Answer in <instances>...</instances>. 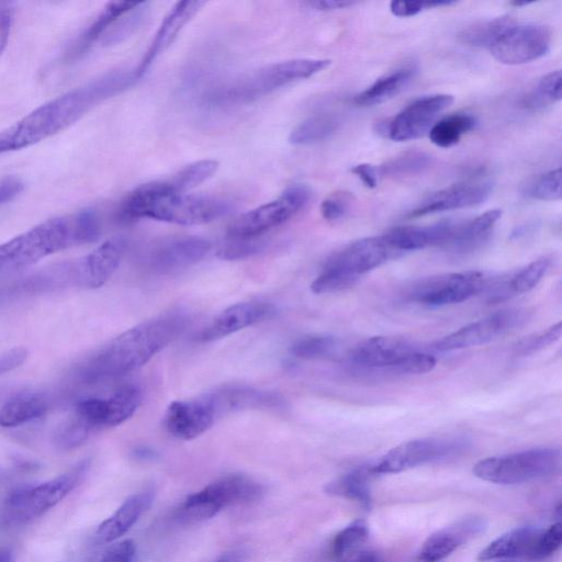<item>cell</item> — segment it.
I'll return each instance as SVG.
<instances>
[{
	"label": "cell",
	"mask_w": 562,
	"mask_h": 562,
	"mask_svg": "<svg viewBox=\"0 0 562 562\" xmlns=\"http://www.w3.org/2000/svg\"><path fill=\"white\" fill-rule=\"evenodd\" d=\"M137 79L135 69L112 70L40 105L0 132V155L27 148L64 131Z\"/></svg>",
	"instance_id": "1"
},
{
	"label": "cell",
	"mask_w": 562,
	"mask_h": 562,
	"mask_svg": "<svg viewBox=\"0 0 562 562\" xmlns=\"http://www.w3.org/2000/svg\"><path fill=\"white\" fill-rule=\"evenodd\" d=\"M187 324V316L179 312L145 321L116 336L81 362L75 375L86 384H95L131 373L181 335Z\"/></svg>",
	"instance_id": "2"
},
{
	"label": "cell",
	"mask_w": 562,
	"mask_h": 562,
	"mask_svg": "<svg viewBox=\"0 0 562 562\" xmlns=\"http://www.w3.org/2000/svg\"><path fill=\"white\" fill-rule=\"evenodd\" d=\"M231 200L214 195L178 193L169 179L150 181L131 191L120 203L116 218L131 223L140 218L200 225L232 212Z\"/></svg>",
	"instance_id": "3"
},
{
	"label": "cell",
	"mask_w": 562,
	"mask_h": 562,
	"mask_svg": "<svg viewBox=\"0 0 562 562\" xmlns=\"http://www.w3.org/2000/svg\"><path fill=\"white\" fill-rule=\"evenodd\" d=\"M101 224L93 210L48 218L0 244V273L15 271L66 248L99 239Z\"/></svg>",
	"instance_id": "4"
},
{
	"label": "cell",
	"mask_w": 562,
	"mask_h": 562,
	"mask_svg": "<svg viewBox=\"0 0 562 562\" xmlns=\"http://www.w3.org/2000/svg\"><path fill=\"white\" fill-rule=\"evenodd\" d=\"M329 64V59L313 58L271 64L216 88L210 93L209 101L220 105L251 102L296 80L310 78Z\"/></svg>",
	"instance_id": "5"
},
{
	"label": "cell",
	"mask_w": 562,
	"mask_h": 562,
	"mask_svg": "<svg viewBox=\"0 0 562 562\" xmlns=\"http://www.w3.org/2000/svg\"><path fill=\"white\" fill-rule=\"evenodd\" d=\"M561 468V452L555 448H535L480 460L473 474L484 481L510 485L555 474Z\"/></svg>",
	"instance_id": "6"
},
{
	"label": "cell",
	"mask_w": 562,
	"mask_h": 562,
	"mask_svg": "<svg viewBox=\"0 0 562 562\" xmlns=\"http://www.w3.org/2000/svg\"><path fill=\"white\" fill-rule=\"evenodd\" d=\"M265 487L244 474H229L189 495L180 505L178 517L196 522L216 516L224 508L259 499Z\"/></svg>",
	"instance_id": "7"
},
{
	"label": "cell",
	"mask_w": 562,
	"mask_h": 562,
	"mask_svg": "<svg viewBox=\"0 0 562 562\" xmlns=\"http://www.w3.org/2000/svg\"><path fill=\"white\" fill-rule=\"evenodd\" d=\"M89 468L90 461L83 460L55 479L16 490L4 503L5 518L24 524L41 517L83 481Z\"/></svg>",
	"instance_id": "8"
},
{
	"label": "cell",
	"mask_w": 562,
	"mask_h": 562,
	"mask_svg": "<svg viewBox=\"0 0 562 562\" xmlns=\"http://www.w3.org/2000/svg\"><path fill=\"white\" fill-rule=\"evenodd\" d=\"M311 196L312 192L306 186H291L277 199L238 216L228 227V237H260L301 212L308 204Z\"/></svg>",
	"instance_id": "9"
},
{
	"label": "cell",
	"mask_w": 562,
	"mask_h": 562,
	"mask_svg": "<svg viewBox=\"0 0 562 562\" xmlns=\"http://www.w3.org/2000/svg\"><path fill=\"white\" fill-rule=\"evenodd\" d=\"M467 445L464 439L458 437L414 439L394 447L369 469L373 475L398 473L452 458L461 453Z\"/></svg>",
	"instance_id": "10"
},
{
	"label": "cell",
	"mask_w": 562,
	"mask_h": 562,
	"mask_svg": "<svg viewBox=\"0 0 562 562\" xmlns=\"http://www.w3.org/2000/svg\"><path fill=\"white\" fill-rule=\"evenodd\" d=\"M484 286V274L469 270L428 277L412 285L406 296L409 301L437 307L467 301Z\"/></svg>",
	"instance_id": "11"
},
{
	"label": "cell",
	"mask_w": 562,
	"mask_h": 562,
	"mask_svg": "<svg viewBox=\"0 0 562 562\" xmlns=\"http://www.w3.org/2000/svg\"><path fill=\"white\" fill-rule=\"evenodd\" d=\"M551 42V31L543 24L513 23L488 49L502 64L521 65L543 57L550 50Z\"/></svg>",
	"instance_id": "12"
},
{
	"label": "cell",
	"mask_w": 562,
	"mask_h": 562,
	"mask_svg": "<svg viewBox=\"0 0 562 562\" xmlns=\"http://www.w3.org/2000/svg\"><path fill=\"white\" fill-rule=\"evenodd\" d=\"M397 256L383 235L366 237L352 241L330 255L322 270L358 281L362 274Z\"/></svg>",
	"instance_id": "13"
},
{
	"label": "cell",
	"mask_w": 562,
	"mask_h": 562,
	"mask_svg": "<svg viewBox=\"0 0 562 562\" xmlns=\"http://www.w3.org/2000/svg\"><path fill=\"white\" fill-rule=\"evenodd\" d=\"M452 102L450 94L422 97L406 105L387 124L379 123V130L395 142L416 139L430 130L437 116Z\"/></svg>",
	"instance_id": "14"
},
{
	"label": "cell",
	"mask_w": 562,
	"mask_h": 562,
	"mask_svg": "<svg viewBox=\"0 0 562 562\" xmlns=\"http://www.w3.org/2000/svg\"><path fill=\"white\" fill-rule=\"evenodd\" d=\"M526 319V312L521 310L498 311L442 337L435 347L452 351L484 345L521 326Z\"/></svg>",
	"instance_id": "15"
},
{
	"label": "cell",
	"mask_w": 562,
	"mask_h": 562,
	"mask_svg": "<svg viewBox=\"0 0 562 562\" xmlns=\"http://www.w3.org/2000/svg\"><path fill=\"white\" fill-rule=\"evenodd\" d=\"M217 418L213 405L203 395L195 400L172 402L165 414V426L173 437L191 440L209 430Z\"/></svg>",
	"instance_id": "16"
},
{
	"label": "cell",
	"mask_w": 562,
	"mask_h": 562,
	"mask_svg": "<svg viewBox=\"0 0 562 562\" xmlns=\"http://www.w3.org/2000/svg\"><path fill=\"white\" fill-rule=\"evenodd\" d=\"M491 192L492 184L486 180L462 181L434 193L411 211L407 217L415 218L445 211L472 207L486 201Z\"/></svg>",
	"instance_id": "17"
},
{
	"label": "cell",
	"mask_w": 562,
	"mask_h": 562,
	"mask_svg": "<svg viewBox=\"0 0 562 562\" xmlns=\"http://www.w3.org/2000/svg\"><path fill=\"white\" fill-rule=\"evenodd\" d=\"M142 402V390L135 384H124L104 397H88L86 411L99 428L114 427L131 418Z\"/></svg>",
	"instance_id": "18"
},
{
	"label": "cell",
	"mask_w": 562,
	"mask_h": 562,
	"mask_svg": "<svg viewBox=\"0 0 562 562\" xmlns=\"http://www.w3.org/2000/svg\"><path fill=\"white\" fill-rule=\"evenodd\" d=\"M211 248L209 240L186 236L164 241L149 255V267L158 273H171L202 260Z\"/></svg>",
	"instance_id": "19"
},
{
	"label": "cell",
	"mask_w": 562,
	"mask_h": 562,
	"mask_svg": "<svg viewBox=\"0 0 562 562\" xmlns=\"http://www.w3.org/2000/svg\"><path fill=\"white\" fill-rule=\"evenodd\" d=\"M274 307L265 302L236 303L221 312L207 326H205L196 340L209 342L227 337L240 329L271 317Z\"/></svg>",
	"instance_id": "20"
},
{
	"label": "cell",
	"mask_w": 562,
	"mask_h": 562,
	"mask_svg": "<svg viewBox=\"0 0 562 562\" xmlns=\"http://www.w3.org/2000/svg\"><path fill=\"white\" fill-rule=\"evenodd\" d=\"M486 521L482 517H467L449 525L427 538L418 559L422 562H440L463 543L482 533Z\"/></svg>",
	"instance_id": "21"
},
{
	"label": "cell",
	"mask_w": 562,
	"mask_h": 562,
	"mask_svg": "<svg viewBox=\"0 0 562 562\" xmlns=\"http://www.w3.org/2000/svg\"><path fill=\"white\" fill-rule=\"evenodd\" d=\"M124 250V240L116 237L75 261L77 284L90 289L103 285L120 266Z\"/></svg>",
	"instance_id": "22"
},
{
	"label": "cell",
	"mask_w": 562,
	"mask_h": 562,
	"mask_svg": "<svg viewBox=\"0 0 562 562\" xmlns=\"http://www.w3.org/2000/svg\"><path fill=\"white\" fill-rule=\"evenodd\" d=\"M416 349L405 340L376 336L358 344L350 352V361L362 368L389 369L395 372L398 364Z\"/></svg>",
	"instance_id": "23"
},
{
	"label": "cell",
	"mask_w": 562,
	"mask_h": 562,
	"mask_svg": "<svg viewBox=\"0 0 562 562\" xmlns=\"http://www.w3.org/2000/svg\"><path fill=\"white\" fill-rule=\"evenodd\" d=\"M205 4L204 1H180L177 2L164 18L148 49L135 68V74L140 78L151 66L155 59L164 53L176 40L184 25Z\"/></svg>",
	"instance_id": "24"
},
{
	"label": "cell",
	"mask_w": 562,
	"mask_h": 562,
	"mask_svg": "<svg viewBox=\"0 0 562 562\" xmlns=\"http://www.w3.org/2000/svg\"><path fill=\"white\" fill-rule=\"evenodd\" d=\"M456 223L439 222L427 226H398L383 236L390 247L400 256L406 251L428 246H446L451 238Z\"/></svg>",
	"instance_id": "25"
},
{
	"label": "cell",
	"mask_w": 562,
	"mask_h": 562,
	"mask_svg": "<svg viewBox=\"0 0 562 562\" xmlns=\"http://www.w3.org/2000/svg\"><path fill=\"white\" fill-rule=\"evenodd\" d=\"M205 395L218 417L232 411L282 406L278 394L246 386H225Z\"/></svg>",
	"instance_id": "26"
},
{
	"label": "cell",
	"mask_w": 562,
	"mask_h": 562,
	"mask_svg": "<svg viewBox=\"0 0 562 562\" xmlns=\"http://www.w3.org/2000/svg\"><path fill=\"white\" fill-rule=\"evenodd\" d=\"M153 501V490H145L127 497L110 517L98 526L95 539L101 543H109L121 538L149 508Z\"/></svg>",
	"instance_id": "27"
},
{
	"label": "cell",
	"mask_w": 562,
	"mask_h": 562,
	"mask_svg": "<svg viewBox=\"0 0 562 562\" xmlns=\"http://www.w3.org/2000/svg\"><path fill=\"white\" fill-rule=\"evenodd\" d=\"M541 529L524 526L512 529L484 548L477 557L481 562L529 559Z\"/></svg>",
	"instance_id": "28"
},
{
	"label": "cell",
	"mask_w": 562,
	"mask_h": 562,
	"mask_svg": "<svg viewBox=\"0 0 562 562\" xmlns=\"http://www.w3.org/2000/svg\"><path fill=\"white\" fill-rule=\"evenodd\" d=\"M501 216L502 211L494 209L469 222L456 224L451 238L445 247L462 254L474 250L490 237Z\"/></svg>",
	"instance_id": "29"
},
{
	"label": "cell",
	"mask_w": 562,
	"mask_h": 562,
	"mask_svg": "<svg viewBox=\"0 0 562 562\" xmlns=\"http://www.w3.org/2000/svg\"><path fill=\"white\" fill-rule=\"evenodd\" d=\"M49 400L43 393H20L0 407V426L18 427L35 420L46 414Z\"/></svg>",
	"instance_id": "30"
},
{
	"label": "cell",
	"mask_w": 562,
	"mask_h": 562,
	"mask_svg": "<svg viewBox=\"0 0 562 562\" xmlns=\"http://www.w3.org/2000/svg\"><path fill=\"white\" fill-rule=\"evenodd\" d=\"M415 74L414 67H402L378 78L371 86L358 93L353 101L357 105L371 106L396 95Z\"/></svg>",
	"instance_id": "31"
},
{
	"label": "cell",
	"mask_w": 562,
	"mask_h": 562,
	"mask_svg": "<svg viewBox=\"0 0 562 562\" xmlns=\"http://www.w3.org/2000/svg\"><path fill=\"white\" fill-rule=\"evenodd\" d=\"M373 475L369 468L356 469L328 483L326 493L359 503L364 508L371 506L369 480Z\"/></svg>",
	"instance_id": "32"
},
{
	"label": "cell",
	"mask_w": 562,
	"mask_h": 562,
	"mask_svg": "<svg viewBox=\"0 0 562 562\" xmlns=\"http://www.w3.org/2000/svg\"><path fill=\"white\" fill-rule=\"evenodd\" d=\"M475 125L476 119L473 115L453 113L434 123L428 131L429 139L438 147L449 148L459 143L461 137L473 130Z\"/></svg>",
	"instance_id": "33"
},
{
	"label": "cell",
	"mask_w": 562,
	"mask_h": 562,
	"mask_svg": "<svg viewBox=\"0 0 562 562\" xmlns=\"http://www.w3.org/2000/svg\"><path fill=\"white\" fill-rule=\"evenodd\" d=\"M338 120L329 113H318L300 123L290 134L293 145H311L325 140L335 133Z\"/></svg>",
	"instance_id": "34"
},
{
	"label": "cell",
	"mask_w": 562,
	"mask_h": 562,
	"mask_svg": "<svg viewBox=\"0 0 562 562\" xmlns=\"http://www.w3.org/2000/svg\"><path fill=\"white\" fill-rule=\"evenodd\" d=\"M431 155L420 150L403 153L378 167L379 177L404 178L418 175L432 165Z\"/></svg>",
	"instance_id": "35"
},
{
	"label": "cell",
	"mask_w": 562,
	"mask_h": 562,
	"mask_svg": "<svg viewBox=\"0 0 562 562\" xmlns=\"http://www.w3.org/2000/svg\"><path fill=\"white\" fill-rule=\"evenodd\" d=\"M136 2L116 1L108 3L97 15L92 23L87 27L80 37L76 53L87 49L93 42L101 38L112 23L122 14L133 8Z\"/></svg>",
	"instance_id": "36"
},
{
	"label": "cell",
	"mask_w": 562,
	"mask_h": 562,
	"mask_svg": "<svg viewBox=\"0 0 562 562\" xmlns=\"http://www.w3.org/2000/svg\"><path fill=\"white\" fill-rule=\"evenodd\" d=\"M513 23L508 16L480 21L462 29L458 38L467 45L488 48L499 34Z\"/></svg>",
	"instance_id": "37"
},
{
	"label": "cell",
	"mask_w": 562,
	"mask_h": 562,
	"mask_svg": "<svg viewBox=\"0 0 562 562\" xmlns=\"http://www.w3.org/2000/svg\"><path fill=\"white\" fill-rule=\"evenodd\" d=\"M148 2H136L127 12L117 18L102 36L104 45L123 42L133 34L145 21L148 14Z\"/></svg>",
	"instance_id": "38"
},
{
	"label": "cell",
	"mask_w": 562,
	"mask_h": 562,
	"mask_svg": "<svg viewBox=\"0 0 562 562\" xmlns=\"http://www.w3.org/2000/svg\"><path fill=\"white\" fill-rule=\"evenodd\" d=\"M339 342L328 335H312L297 339L291 347V353L306 360L328 359L336 355Z\"/></svg>",
	"instance_id": "39"
},
{
	"label": "cell",
	"mask_w": 562,
	"mask_h": 562,
	"mask_svg": "<svg viewBox=\"0 0 562 562\" xmlns=\"http://www.w3.org/2000/svg\"><path fill=\"white\" fill-rule=\"evenodd\" d=\"M217 168L218 162L215 160H199L182 168L173 175L170 180L178 193H184L210 179L216 172Z\"/></svg>",
	"instance_id": "40"
},
{
	"label": "cell",
	"mask_w": 562,
	"mask_h": 562,
	"mask_svg": "<svg viewBox=\"0 0 562 562\" xmlns=\"http://www.w3.org/2000/svg\"><path fill=\"white\" fill-rule=\"evenodd\" d=\"M561 100V72L554 70L543 76L535 90L524 98L529 109H542Z\"/></svg>",
	"instance_id": "41"
},
{
	"label": "cell",
	"mask_w": 562,
	"mask_h": 562,
	"mask_svg": "<svg viewBox=\"0 0 562 562\" xmlns=\"http://www.w3.org/2000/svg\"><path fill=\"white\" fill-rule=\"evenodd\" d=\"M550 266L549 257H540L527 265L507 282L509 293L522 294L532 290L544 277Z\"/></svg>",
	"instance_id": "42"
},
{
	"label": "cell",
	"mask_w": 562,
	"mask_h": 562,
	"mask_svg": "<svg viewBox=\"0 0 562 562\" xmlns=\"http://www.w3.org/2000/svg\"><path fill=\"white\" fill-rule=\"evenodd\" d=\"M368 537V528L362 521H353L341 529L333 539L330 555L344 559L358 548Z\"/></svg>",
	"instance_id": "43"
},
{
	"label": "cell",
	"mask_w": 562,
	"mask_h": 562,
	"mask_svg": "<svg viewBox=\"0 0 562 562\" xmlns=\"http://www.w3.org/2000/svg\"><path fill=\"white\" fill-rule=\"evenodd\" d=\"M92 430L74 414L64 420L55 431V445L63 450H70L81 446Z\"/></svg>",
	"instance_id": "44"
},
{
	"label": "cell",
	"mask_w": 562,
	"mask_h": 562,
	"mask_svg": "<svg viewBox=\"0 0 562 562\" xmlns=\"http://www.w3.org/2000/svg\"><path fill=\"white\" fill-rule=\"evenodd\" d=\"M561 168L558 167L539 176L528 189V194L541 201L561 199Z\"/></svg>",
	"instance_id": "45"
},
{
	"label": "cell",
	"mask_w": 562,
	"mask_h": 562,
	"mask_svg": "<svg viewBox=\"0 0 562 562\" xmlns=\"http://www.w3.org/2000/svg\"><path fill=\"white\" fill-rule=\"evenodd\" d=\"M265 248V241L257 238H231L217 251L223 260H240L255 256Z\"/></svg>",
	"instance_id": "46"
},
{
	"label": "cell",
	"mask_w": 562,
	"mask_h": 562,
	"mask_svg": "<svg viewBox=\"0 0 562 562\" xmlns=\"http://www.w3.org/2000/svg\"><path fill=\"white\" fill-rule=\"evenodd\" d=\"M561 334L562 324L561 322H558L557 324L549 327L547 330L528 336L519 340L515 346V353L519 357L533 355L559 340Z\"/></svg>",
	"instance_id": "47"
},
{
	"label": "cell",
	"mask_w": 562,
	"mask_h": 562,
	"mask_svg": "<svg viewBox=\"0 0 562 562\" xmlns=\"http://www.w3.org/2000/svg\"><path fill=\"white\" fill-rule=\"evenodd\" d=\"M562 527L560 522L541 529L533 549L530 553L529 561H540L552 555L561 546Z\"/></svg>",
	"instance_id": "48"
},
{
	"label": "cell",
	"mask_w": 562,
	"mask_h": 562,
	"mask_svg": "<svg viewBox=\"0 0 562 562\" xmlns=\"http://www.w3.org/2000/svg\"><path fill=\"white\" fill-rule=\"evenodd\" d=\"M355 202L351 192L338 190L330 193L321 204V213L328 222H337L344 218Z\"/></svg>",
	"instance_id": "49"
},
{
	"label": "cell",
	"mask_w": 562,
	"mask_h": 562,
	"mask_svg": "<svg viewBox=\"0 0 562 562\" xmlns=\"http://www.w3.org/2000/svg\"><path fill=\"white\" fill-rule=\"evenodd\" d=\"M436 366V358L431 355L413 351L396 368L395 372L401 374H422L432 370Z\"/></svg>",
	"instance_id": "50"
},
{
	"label": "cell",
	"mask_w": 562,
	"mask_h": 562,
	"mask_svg": "<svg viewBox=\"0 0 562 562\" xmlns=\"http://www.w3.org/2000/svg\"><path fill=\"white\" fill-rule=\"evenodd\" d=\"M451 1H431V2H413V1H392L390 3V11L393 15L398 18H408L417 15L427 9L437 7H445L453 4Z\"/></svg>",
	"instance_id": "51"
},
{
	"label": "cell",
	"mask_w": 562,
	"mask_h": 562,
	"mask_svg": "<svg viewBox=\"0 0 562 562\" xmlns=\"http://www.w3.org/2000/svg\"><path fill=\"white\" fill-rule=\"evenodd\" d=\"M136 544L133 540L126 539L112 544L100 562H135Z\"/></svg>",
	"instance_id": "52"
},
{
	"label": "cell",
	"mask_w": 562,
	"mask_h": 562,
	"mask_svg": "<svg viewBox=\"0 0 562 562\" xmlns=\"http://www.w3.org/2000/svg\"><path fill=\"white\" fill-rule=\"evenodd\" d=\"M14 8L11 2L0 1V54L4 50L12 29Z\"/></svg>",
	"instance_id": "53"
},
{
	"label": "cell",
	"mask_w": 562,
	"mask_h": 562,
	"mask_svg": "<svg viewBox=\"0 0 562 562\" xmlns=\"http://www.w3.org/2000/svg\"><path fill=\"white\" fill-rule=\"evenodd\" d=\"M351 172L356 175L367 188L373 189L378 186L380 178L378 167L371 164H359L351 168Z\"/></svg>",
	"instance_id": "54"
},
{
	"label": "cell",
	"mask_w": 562,
	"mask_h": 562,
	"mask_svg": "<svg viewBox=\"0 0 562 562\" xmlns=\"http://www.w3.org/2000/svg\"><path fill=\"white\" fill-rule=\"evenodd\" d=\"M310 7L321 11H331L337 9H344L356 4L353 1L346 0H316L307 2Z\"/></svg>",
	"instance_id": "55"
},
{
	"label": "cell",
	"mask_w": 562,
	"mask_h": 562,
	"mask_svg": "<svg viewBox=\"0 0 562 562\" xmlns=\"http://www.w3.org/2000/svg\"><path fill=\"white\" fill-rule=\"evenodd\" d=\"M246 558L245 550L235 548L222 553L214 562H245Z\"/></svg>",
	"instance_id": "56"
},
{
	"label": "cell",
	"mask_w": 562,
	"mask_h": 562,
	"mask_svg": "<svg viewBox=\"0 0 562 562\" xmlns=\"http://www.w3.org/2000/svg\"><path fill=\"white\" fill-rule=\"evenodd\" d=\"M345 562H380V560L372 551H361Z\"/></svg>",
	"instance_id": "57"
},
{
	"label": "cell",
	"mask_w": 562,
	"mask_h": 562,
	"mask_svg": "<svg viewBox=\"0 0 562 562\" xmlns=\"http://www.w3.org/2000/svg\"><path fill=\"white\" fill-rule=\"evenodd\" d=\"M133 456L142 461L154 460L157 456L156 451L148 447H137L133 451Z\"/></svg>",
	"instance_id": "58"
},
{
	"label": "cell",
	"mask_w": 562,
	"mask_h": 562,
	"mask_svg": "<svg viewBox=\"0 0 562 562\" xmlns=\"http://www.w3.org/2000/svg\"><path fill=\"white\" fill-rule=\"evenodd\" d=\"M14 554L11 550L1 548L0 549V562H13Z\"/></svg>",
	"instance_id": "59"
}]
</instances>
